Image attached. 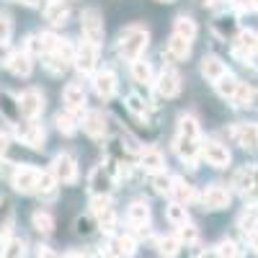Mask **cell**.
Instances as JSON below:
<instances>
[{"instance_id":"1","label":"cell","mask_w":258,"mask_h":258,"mask_svg":"<svg viewBox=\"0 0 258 258\" xmlns=\"http://www.w3.org/2000/svg\"><path fill=\"white\" fill-rule=\"evenodd\" d=\"M150 47V31L145 26H126L121 34H119V41H116V49L124 59L135 62L145 54V49Z\"/></svg>"},{"instance_id":"2","label":"cell","mask_w":258,"mask_h":258,"mask_svg":"<svg viewBox=\"0 0 258 258\" xmlns=\"http://www.w3.org/2000/svg\"><path fill=\"white\" fill-rule=\"evenodd\" d=\"M80 31L85 41H91L96 47L103 44V16L98 8H85L80 13Z\"/></svg>"},{"instance_id":"3","label":"cell","mask_w":258,"mask_h":258,"mask_svg":"<svg viewBox=\"0 0 258 258\" xmlns=\"http://www.w3.org/2000/svg\"><path fill=\"white\" fill-rule=\"evenodd\" d=\"M49 173L54 176L57 183L73 186L78 181V163H75V158L70 153H59V155H54V160L49 165Z\"/></svg>"},{"instance_id":"4","label":"cell","mask_w":258,"mask_h":258,"mask_svg":"<svg viewBox=\"0 0 258 258\" xmlns=\"http://www.w3.org/2000/svg\"><path fill=\"white\" fill-rule=\"evenodd\" d=\"M41 173L44 170H39L34 165H21L16 168V173H13V188L18 194H39V183H41Z\"/></svg>"},{"instance_id":"5","label":"cell","mask_w":258,"mask_h":258,"mask_svg":"<svg viewBox=\"0 0 258 258\" xmlns=\"http://www.w3.org/2000/svg\"><path fill=\"white\" fill-rule=\"evenodd\" d=\"M91 214L98 227H103L106 232H111L116 227V212H114V204L109 197H93L91 202Z\"/></svg>"},{"instance_id":"6","label":"cell","mask_w":258,"mask_h":258,"mask_svg":"<svg viewBox=\"0 0 258 258\" xmlns=\"http://www.w3.org/2000/svg\"><path fill=\"white\" fill-rule=\"evenodd\" d=\"M44 93H41L39 88H26L24 93L18 96V111L21 116L26 119H36L41 111H44Z\"/></svg>"},{"instance_id":"7","label":"cell","mask_w":258,"mask_h":258,"mask_svg":"<svg viewBox=\"0 0 258 258\" xmlns=\"http://www.w3.org/2000/svg\"><path fill=\"white\" fill-rule=\"evenodd\" d=\"M75 68L83 75H96V64H98V47L91 44V41H83V44L75 49Z\"/></svg>"},{"instance_id":"8","label":"cell","mask_w":258,"mask_h":258,"mask_svg":"<svg viewBox=\"0 0 258 258\" xmlns=\"http://www.w3.org/2000/svg\"><path fill=\"white\" fill-rule=\"evenodd\" d=\"M88 191L93 197H109L114 191V176L106 170V165H96L88 176Z\"/></svg>"},{"instance_id":"9","label":"cell","mask_w":258,"mask_h":258,"mask_svg":"<svg viewBox=\"0 0 258 258\" xmlns=\"http://www.w3.org/2000/svg\"><path fill=\"white\" fill-rule=\"evenodd\" d=\"M202 155H204V160H207L212 168H227L230 160H232L227 145H222V142H217V140H207V142L202 145Z\"/></svg>"},{"instance_id":"10","label":"cell","mask_w":258,"mask_h":258,"mask_svg":"<svg viewBox=\"0 0 258 258\" xmlns=\"http://www.w3.org/2000/svg\"><path fill=\"white\" fill-rule=\"evenodd\" d=\"M57 44H59V39L52 31H41V34H31L29 36L24 52H29V54H44L47 57V54H52L57 49Z\"/></svg>"},{"instance_id":"11","label":"cell","mask_w":258,"mask_h":258,"mask_svg":"<svg viewBox=\"0 0 258 258\" xmlns=\"http://www.w3.org/2000/svg\"><path fill=\"white\" fill-rule=\"evenodd\" d=\"M232 202L230 191L225 186H209L204 194H202V207L207 212H220V209H227Z\"/></svg>"},{"instance_id":"12","label":"cell","mask_w":258,"mask_h":258,"mask_svg":"<svg viewBox=\"0 0 258 258\" xmlns=\"http://www.w3.org/2000/svg\"><path fill=\"white\" fill-rule=\"evenodd\" d=\"M62 101H64V109L73 111L78 119H80V114H85V91H83V85L68 83L64 91H62Z\"/></svg>"},{"instance_id":"13","label":"cell","mask_w":258,"mask_h":258,"mask_svg":"<svg viewBox=\"0 0 258 258\" xmlns=\"http://www.w3.org/2000/svg\"><path fill=\"white\" fill-rule=\"evenodd\" d=\"M155 88H158V93L165 96V98H176V96L181 93V75H178L173 68H163V73L158 75Z\"/></svg>"},{"instance_id":"14","label":"cell","mask_w":258,"mask_h":258,"mask_svg":"<svg viewBox=\"0 0 258 258\" xmlns=\"http://www.w3.org/2000/svg\"><path fill=\"white\" fill-rule=\"evenodd\" d=\"M18 140L24 145H29V147H34V150L44 147V126L36 124L34 119H29L26 124L18 126Z\"/></svg>"},{"instance_id":"15","label":"cell","mask_w":258,"mask_h":258,"mask_svg":"<svg viewBox=\"0 0 258 258\" xmlns=\"http://www.w3.org/2000/svg\"><path fill=\"white\" fill-rule=\"evenodd\" d=\"M232 186L238 188V191H243L245 197H248V194H253V188L258 186V168H253V165H243L240 170H235Z\"/></svg>"},{"instance_id":"16","label":"cell","mask_w":258,"mask_h":258,"mask_svg":"<svg viewBox=\"0 0 258 258\" xmlns=\"http://www.w3.org/2000/svg\"><path fill=\"white\" fill-rule=\"evenodd\" d=\"M93 88H96V93H98L103 101L114 98V93H116V75H114L111 70H98V73L93 75Z\"/></svg>"},{"instance_id":"17","label":"cell","mask_w":258,"mask_h":258,"mask_svg":"<svg viewBox=\"0 0 258 258\" xmlns=\"http://www.w3.org/2000/svg\"><path fill=\"white\" fill-rule=\"evenodd\" d=\"M44 18L49 21L52 26H64L70 18V6L68 0H49L44 6Z\"/></svg>"},{"instance_id":"18","label":"cell","mask_w":258,"mask_h":258,"mask_svg":"<svg viewBox=\"0 0 258 258\" xmlns=\"http://www.w3.org/2000/svg\"><path fill=\"white\" fill-rule=\"evenodd\" d=\"M106 129H109V124H106L103 111H85V116H83V132L85 135L98 140L106 135Z\"/></svg>"},{"instance_id":"19","label":"cell","mask_w":258,"mask_h":258,"mask_svg":"<svg viewBox=\"0 0 258 258\" xmlns=\"http://www.w3.org/2000/svg\"><path fill=\"white\" fill-rule=\"evenodd\" d=\"M109 250H111L116 258H132V255L137 253V240L132 238V235L119 232V235H114V238H111Z\"/></svg>"},{"instance_id":"20","label":"cell","mask_w":258,"mask_h":258,"mask_svg":"<svg viewBox=\"0 0 258 258\" xmlns=\"http://www.w3.org/2000/svg\"><path fill=\"white\" fill-rule=\"evenodd\" d=\"M140 165L147 170L150 176L153 173H160V170H165V158L158 147H145L140 153Z\"/></svg>"},{"instance_id":"21","label":"cell","mask_w":258,"mask_h":258,"mask_svg":"<svg viewBox=\"0 0 258 258\" xmlns=\"http://www.w3.org/2000/svg\"><path fill=\"white\" fill-rule=\"evenodd\" d=\"M230 137L235 140V145H240L245 150H255L258 147V135H255V126L248 124H235L230 129Z\"/></svg>"},{"instance_id":"22","label":"cell","mask_w":258,"mask_h":258,"mask_svg":"<svg viewBox=\"0 0 258 258\" xmlns=\"http://www.w3.org/2000/svg\"><path fill=\"white\" fill-rule=\"evenodd\" d=\"M173 150L178 153V158H181L183 163H188V168H194V163H197V158H199V153H202V145H199V142H194V140L176 137Z\"/></svg>"},{"instance_id":"23","label":"cell","mask_w":258,"mask_h":258,"mask_svg":"<svg viewBox=\"0 0 258 258\" xmlns=\"http://www.w3.org/2000/svg\"><path fill=\"white\" fill-rule=\"evenodd\" d=\"M225 73H227V64H225L220 57L207 54V57L202 59V78H204V80H209V83H217Z\"/></svg>"},{"instance_id":"24","label":"cell","mask_w":258,"mask_h":258,"mask_svg":"<svg viewBox=\"0 0 258 258\" xmlns=\"http://www.w3.org/2000/svg\"><path fill=\"white\" fill-rule=\"evenodd\" d=\"M126 220H129V225H132V227L145 230L150 225V207H147V202H132V204H129Z\"/></svg>"},{"instance_id":"25","label":"cell","mask_w":258,"mask_h":258,"mask_svg":"<svg viewBox=\"0 0 258 258\" xmlns=\"http://www.w3.org/2000/svg\"><path fill=\"white\" fill-rule=\"evenodd\" d=\"M8 70H11L16 78H29L31 70H34L31 54H29V52H13L11 59H8Z\"/></svg>"},{"instance_id":"26","label":"cell","mask_w":258,"mask_h":258,"mask_svg":"<svg viewBox=\"0 0 258 258\" xmlns=\"http://www.w3.org/2000/svg\"><path fill=\"white\" fill-rule=\"evenodd\" d=\"M191 54V41L181 39V36H170L168 39V47H165V57L170 62H183Z\"/></svg>"},{"instance_id":"27","label":"cell","mask_w":258,"mask_h":258,"mask_svg":"<svg viewBox=\"0 0 258 258\" xmlns=\"http://www.w3.org/2000/svg\"><path fill=\"white\" fill-rule=\"evenodd\" d=\"M170 197H173V202L178 204H191L194 199H197V191H194L191 183H186L183 178H173V186H170Z\"/></svg>"},{"instance_id":"28","label":"cell","mask_w":258,"mask_h":258,"mask_svg":"<svg viewBox=\"0 0 258 258\" xmlns=\"http://www.w3.org/2000/svg\"><path fill=\"white\" fill-rule=\"evenodd\" d=\"M197 34H199V29H197V21H194L191 16H178L173 21V36H181L186 41H194V39H197Z\"/></svg>"},{"instance_id":"29","label":"cell","mask_w":258,"mask_h":258,"mask_svg":"<svg viewBox=\"0 0 258 258\" xmlns=\"http://www.w3.org/2000/svg\"><path fill=\"white\" fill-rule=\"evenodd\" d=\"M214 88H217V93H220L222 98H230V101H232V98H235V93H238V88H240V80L227 70L217 83H214Z\"/></svg>"},{"instance_id":"30","label":"cell","mask_w":258,"mask_h":258,"mask_svg":"<svg viewBox=\"0 0 258 258\" xmlns=\"http://www.w3.org/2000/svg\"><path fill=\"white\" fill-rule=\"evenodd\" d=\"M176 137H183V140H194V142H199V121L194 119L191 114L178 116V135H176Z\"/></svg>"},{"instance_id":"31","label":"cell","mask_w":258,"mask_h":258,"mask_svg":"<svg viewBox=\"0 0 258 258\" xmlns=\"http://www.w3.org/2000/svg\"><path fill=\"white\" fill-rule=\"evenodd\" d=\"M158 255L160 258H178L181 253V243L176 235H163V238H158Z\"/></svg>"},{"instance_id":"32","label":"cell","mask_w":258,"mask_h":258,"mask_svg":"<svg viewBox=\"0 0 258 258\" xmlns=\"http://www.w3.org/2000/svg\"><path fill=\"white\" fill-rule=\"evenodd\" d=\"M178 243L181 245H186V248H194V245H199V240H202V232H199V227L194 225V222H186V225H181L178 227Z\"/></svg>"},{"instance_id":"33","label":"cell","mask_w":258,"mask_h":258,"mask_svg":"<svg viewBox=\"0 0 258 258\" xmlns=\"http://www.w3.org/2000/svg\"><path fill=\"white\" fill-rule=\"evenodd\" d=\"M240 230L248 235V238H253V235H258V207H248L243 214H240V220H238Z\"/></svg>"},{"instance_id":"34","label":"cell","mask_w":258,"mask_h":258,"mask_svg":"<svg viewBox=\"0 0 258 258\" xmlns=\"http://www.w3.org/2000/svg\"><path fill=\"white\" fill-rule=\"evenodd\" d=\"M31 225H34V230L36 232H41V235H49L52 230H54V217L47 212V209H36L34 214H31Z\"/></svg>"},{"instance_id":"35","label":"cell","mask_w":258,"mask_h":258,"mask_svg":"<svg viewBox=\"0 0 258 258\" xmlns=\"http://www.w3.org/2000/svg\"><path fill=\"white\" fill-rule=\"evenodd\" d=\"M165 220L173 225V227H181V225H186L188 222V212H186V207L183 204H178V202H170L168 207H165Z\"/></svg>"},{"instance_id":"36","label":"cell","mask_w":258,"mask_h":258,"mask_svg":"<svg viewBox=\"0 0 258 258\" xmlns=\"http://www.w3.org/2000/svg\"><path fill=\"white\" fill-rule=\"evenodd\" d=\"M132 78L140 83V85H147V83H153V64H150L147 59H135L132 62Z\"/></svg>"},{"instance_id":"37","label":"cell","mask_w":258,"mask_h":258,"mask_svg":"<svg viewBox=\"0 0 258 258\" xmlns=\"http://www.w3.org/2000/svg\"><path fill=\"white\" fill-rule=\"evenodd\" d=\"M54 124H57V129L62 135H75L78 132V116L73 114V111H59L57 116H54Z\"/></svg>"},{"instance_id":"38","label":"cell","mask_w":258,"mask_h":258,"mask_svg":"<svg viewBox=\"0 0 258 258\" xmlns=\"http://www.w3.org/2000/svg\"><path fill=\"white\" fill-rule=\"evenodd\" d=\"M0 258H26V240L24 238H8Z\"/></svg>"},{"instance_id":"39","label":"cell","mask_w":258,"mask_h":258,"mask_svg":"<svg viewBox=\"0 0 258 258\" xmlns=\"http://www.w3.org/2000/svg\"><path fill=\"white\" fill-rule=\"evenodd\" d=\"M232 101H235V106H253V103L258 101V93H255V88L240 83V88H238V93H235Z\"/></svg>"},{"instance_id":"40","label":"cell","mask_w":258,"mask_h":258,"mask_svg":"<svg viewBox=\"0 0 258 258\" xmlns=\"http://www.w3.org/2000/svg\"><path fill=\"white\" fill-rule=\"evenodd\" d=\"M11 222H13V212H11V204H8V199H0V238H8Z\"/></svg>"},{"instance_id":"41","label":"cell","mask_w":258,"mask_h":258,"mask_svg":"<svg viewBox=\"0 0 258 258\" xmlns=\"http://www.w3.org/2000/svg\"><path fill=\"white\" fill-rule=\"evenodd\" d=\"M150 183H153V188L158 194H170V186H173V176H168L165 170H160V173H153L150 176Z\"/></svg>"},{"instance_id":"42","label":"cell","mask_w":258,"mask_h":258,"mask_svg":"<svg viewBox=\"0 0 258 258\" xmlns=\"http://www.w3.org/2000/svg\"><path fill=\"white\" fill-rule=\"evenodd\" d=\"M96 220H93V214H83V217H78L75 220V232L78 235H83V238H88V235H93L96 232Z\"/></svg>"},{"instance_id":"43","label":"cell","mask_w":258,"mask_h":258,"mask_svg":"<svg viewBox=\"0 0 258 258\" xmlns=\"http://www.w3.org/2000/svg\"><path fill=\"white\" fill-rule=\"evenodd\" d=\"M68 59H62L59 54H47V62H44V68H47V73L49 75H62L64 70H68Z\"/></svg>"},{"instance_id":"44","label":"cell","mask_w":258,"mask_h":258,"mask_svg":"<svg viewBox=\"0 0 258 258\" xmlns=\"http://www.w3.org/2000/svg\"><path fill=\"white\" fill-rule=\"evenodd\" d=\"M214 255L217 258H240V250L232 240H220L217 248H214Z\"/></svg>"},{"instance_id":"45","label":"cell","mask_w":258,"mask_h":258,"mask_svg":"<svg viewBox=\"0 0 258 258\" xmlns=\"http://www.w3.org/2000/svg\"><path fill=\"white\" fill-rule=\"evenodd\" d=\"M11 36H13V21H11V16L0 13V44H8Z\"/></svg>"},{"instance_id":"46","label":"cell","mask_w":258,"mask_h":258,"mask_svg":"<svg viewBox=\"0 0 258 258\" xmlns=\"http://www.w3.org/2000/svg\"><path fill=\"white\" fill-rule=\"evenodd\" d=\"M129 109H132V111H137V114H145L147 111V103H142V98L140 96H129Z\"/></svg>"},{"instance_id":"47","label":"cell","mask_w":258,"mask_h":258,"mask_svg":"<svg viewBox=\"0 0 258 258\" xmlns=\"http://www.w3.org/2000/svg\"><path fill=\"white\" fill-rule=\"evenodd\" d=\"M36 258H62L54 248H49V245H39L36 248Z\"/></svg>"},{"instance_id":"48","label":"cell","mask_w":258,"mask_h":258,"mask_svg":"<svg viewBox=\"0 0 258 258\" xmlns=\"http://www.w3.org/2000/svg\"><path fill=\"white\" fill-rule=\"evenodd\" d=\"M11 54H13V52H8V44H0V64H6V68H8Z\"/></svg>"},{"instance_id":"49","label":"cell","mask_w":258,"mask_h":258,"mask_svg":"<svg viewBox=\"0 0 258 258\" xmlns=\"http://www.w3.org/2000/svg\"><path fill=\"white\" fill-rule=\"evenodd\" d=\"M6 153H8V137L0 135V155H6Z\"/></svg>"},{"instance_id":"50","label":"cell","mask_w":258,"mask_h":258,"mask_svg":"<svg viewBox=\"0 0 258 258\" xmlns=\"http://www.w3.org/2000/svg\"><path fill=\"white\" fill-rule=\"evenodd\" d=\"M21 3H24V6H31V8H34V6H41V0H21Z\"/></svg>"},{"instance_id":"51","label":"cell","mask_w":258,"mask_h":258,"mask_svg":"<svg viewBox=\"0 0 258 258\" xmlns=\"http://www.w3.org/2000/svg\"><path fill=\"white\" fill-rule=\"evenodd\" d=\"M62 258H85V255H83V253H75V250H73V253H68V255H62Z\"/></svg>"},{"instance_id":"52","label":"cell","mask_w":258,"mask_h":258,"mask_svg":"<svg viewBox=\"0 0 258 258\" xmlns=\"http://www.w3.org/2000/svg\"><path fill=\"white\" fill-rule=\"evenodd\" d=\"M250 240H253V248H255V253H258V235H253Z\"/></svg>"},{"instance_id":"53","label":"cell","mask_w":258,"mask_h":258,"mask_svg":"<svg viewBox=\"0 0 258 258\" xmlns=\"http://www.w3.org/2000/svg\"><path fill=\"white\" fill-rule=\"evenodd\" d=\"M253 52L258 54V34H255V47H253Z\"/></svg>"},{"instance_id":"54","label":"cell","mask_w":258,"mask_h":258,"mask_svg":"<svg viewBox=\"0 0 258 258\" xmlns=\"http://www.w3.org/2000/svg\"><path fill=\"white\" fill-rule=\"evenodd\" d=\"M250 8H258V0H250Z\"/></svg>"},{"instance_id":"55","label":"cell","mask_w":258,"mask_h":258,"mask_svg":"<svg viewBox=\"0 0 258 258\" xmlns=\"http://www.w3.org/2000/svg\"><path fill=\"white\" fill-rule=\"evenodd\" d=\"M199 3H202V6H209V3H212V0H199Z\"/></svg>"},{"instance_id":"56","label":"cell","mask_w":258,"mask_h":258,"mask_svg":"<svg viewBox=\"0 0 258 258\" xmlns=\"http://www.w3.org/2000/svg\"><path fill=\"white\" fill-rule=\"evenodd\" d=\"M160 3H173V0H160Z\"/></svg>"},{"instance_id":"57","label":"cell","mask_w":258,"mask_h":258,"mask_svg":"<svg viewBox=\"0 0 258 258\" xmlns=\"http://www.w3.org/2000/svg\"><path fill=\"white\" fill-rule=\"evenodd\" d=\"M255 135H258V124H255Z\"/></svg>"}]
</instances>
